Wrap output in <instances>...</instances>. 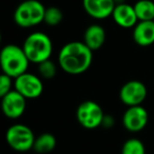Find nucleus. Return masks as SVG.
Here are the masks:
<instances>
[{
	"instance_id": "f257e3e1",
	"label": "nucleus",
	"mask_w": 154,
	"mask_h": 154,
	"mask_svg": "<svg viewBox=\"0 0 154 154\" xmlns=\"http://www.w3.org/2000/svg\"><path fill=\"white\" fill-rule=\"evenodd\" d=\"M93 61V51L84 41H71L61 48L58 54V63L63 72L79 75L89 70Z\"/></svg>"
},
{
	"instance_id": "f03ea898",
	"label": "nucleus",
	"mask_w": 154,
	"mask_h": 154,
	"mask_svg": "<svg viewBox=\"0 0 154 154\" xmlns=\"http://www.w3.org/2000/svg\"><path fill=\"white\" fill-rule=\"evenodd\" d=\"M28 56L22 47L16 45H7L2 48L0 53V66L3 74L9 75L12 78H17L23 73L28 72L30 64Z\"/></svg>"
},
{
	"instance_id": "7ed1b4c3",
	"label": "nucleus",
	"mask_w": 154,
	"mask_h": 154,
	"mask_svg": "<svg viewBox=\"0 0 154 154\" xmlns=\"http://www.w3.org/2000/svg\"><path fill=\"white\" fill-rule=\"evenodd\" d=\"M22 49L31 63L39 64L45 60L51 59L53 42L45 33L33 32L24 39Z\"/></svg>"
},
{
	"instance_id": "20e7f679",
	"label": "nucleus",
	"mask_w": 154,
	"mask_h": 154,
	"mask_svg": "<svg viewBox=\"0 0 154 154\" xmlns=\"http://www.w3.org/2000/svg\"><path fill=\"white\" fill-rule=\"evenodd\" d=\"M45 9L38 0H24L15 9L13 19L20 28H33L43 22Z\"/></svg>"
},
{
	"instance_id": "39448f33",
	"label": "nucleus",
	"mask_w": 154,
	"mask_h": 154,
	"mask_svg": "<svg viewBox=\"0 0 154 154\" xmlns=\"http://www.w3.org/2000/svg\"><path fill=\"white\" fill-rule=\"evenodd\" d=\"M35 138L36 136L32 129L23 124L12 125L5 133L7 143L13 150L18 152H26L32 150Z\"/></svg>"
},
{
	"instance_id": "423d86ee",
	"label": "nucleus",
	"mask_w": 154,
	"mask_h": 154,
	"mask_svg": "<svg viewBox=\"0 0 154 154\" xmlns=\"http://www.w3.org/2000/svg\"><path fill=\"white\" fill-rule=\"evenodd\" d=\"M106 114L96 101H82L76 110V119L82 127L88 130H93L103 125Z\"/></svg>"
},
{
	"instance_id": "0eeeda50",
	"label": "nucleus",
	"mask_w": 154,
	"mask_h": 154,
	"mask_svg": "<svg viewBox=\"0 0 154 154\" xmlns=\"http://www.w3.org/2000/svg\"><path fill=\"white\" fill-rule=\"evenodd\" d=\"M14 89L26 99H35L43 92L42 78L33 73L26 72L14 79Z\"/></svg>"
},
{
	"instance_id": "6e6552de",
	"label": "nucleus",
	"mask_w": 154,
	"mask_h": 154,
	"mask_svg": "<svg viewBox=\"0 0 154 154\" xmlns=\"http://www.w3.org/2000/svg\"><path fill=\"white\" fill-rule=\"evenodd\" d=\"M148 95L147 87L139 80H129L119 90L120 101L127 107L141 106Z\"/></svg>"
},
{
	"instance_id": "1a4fd4ad",
	"label": "nucleus",
	"mask_w": 154,
	"mask_h": 154,
	"mask_svg": "<svg viewBox=\"0 0 154 154\" xmlns=\"http://www.w3.org/2000/svg\"><path fill=\"white\" fill-rule=\"evenodd\" d=\"M149 119V114L143 106L128 107L122 118L124 128L131 133H137L146 128Z\"/></svg>"
},
{
	"instance_id": "9d476101",
	"label": "nucleus",
	"mask_w": 154,
	"mask_h": 154,
	"mask_svg": "<svg viewBox=\"0 0 154 154\" xmlns=\"http://www.w3.org/2000/svg\"><path fill=\"white\" fill-rule=\"evenodd\" d=\"M26 109V98L14 89L1 97V110L5 117L17 119L23 115Z\"/></svg>"
},
{
	"instance_id": "9b49d317",
	"label": "nucleus",
	"mask_w": 154,
	"mask_h": 154,
	"mask_svg": "<svg viewBox=\"0 0 154 154\" xmlns=\"http://www.w3.org/2000/svg\"><path fill=\"white\" fill-rule=\"evenodd\" d=\"M115 0H82V7L90 17L97 20H103L112 16Z\"/></svg>"
},
{
	"instance_id": "f8f14e48",
	"label": "nucleus",
	"mask_w": 154,
	"mask_h": 154,
	"mask_svg": "<svg viewBox=\"0 0 154 154\" xmlns=\"http://www.w3.org/2000/svg\"><path fill=\"white\" fill-rule=\"evenodd\" d=\"M111 17L114 22L122 29H133L138 22L134 7L126 2L116 3Z\"/></svg>"
},
{
	"instance_id": "ddd939ff",
	"label": "nucleus",
	"mask_w": 154,
	"mask_h": 154,
	"mask_svg": "<svg viewBox=\"0 0 154 154\" xmlns=\"http://www.w3.org/2000/svg\"><path fill=\"white\" fill-rule=\"evenodd\" d=\"M133 40L139 47H150L154 43V20L138 21L133 28Z\"/></svg>"
},
{
	"instance_id": "4468645a",
	"label": "nucleus",
	"mask_w": 154,
	"mask_h": 154,
	"mask_svg": "<svg viewBox=\"0 0 154 154\" xmlns=\"http://www.w3.org/2000/svg\"><path fill=\"white\" fill-rule=\"evenodd\" d=\"M84 42L91 51L99 50L106 42L105 29L100 24H90L84 33Z\"/></svg>"
},
{
	"instance_id": "2eb2a0df",
	"label": "nucleus",
	"mask_w": 154,
	"mask_h": 154,
	"mask_svg": "<svg viewBox=\"0 0 154 154\" xmlns=\"http://www.w3.org/2000/svg\"><path fill=\"white\" fill-rule=\"evenodd\" d=\"M56 138L51 133H42L35 138L33 150L38 154H48L56 147Z\"/></svg>"
},
{
	"instance_id": "dca6fc26",
	"label": "nucleus",
	"mask_w": 154,
	"mask_h": 154,
	"mask_svg": "<svg viewBox=\"0 0 154 154\" xmlns=\"http://www.w3.org/2000/svg\"><path fill=\"white\" fill-rule=\"evenodd\" d=\"M133 7L138 21L154 20V2L152 0H138Z\"/></svg>"
},
{
	"instance_id": "f3484780",
	"label": "nucleus",
	"mask_w": 154,
	"mask_h": 154,
	"mask_svg": "<svg viewBox=\"0 0 154 154\" xmlns=\"http://www.w3.org/2000/svg\"><path fill=\"white\" fill-rule=\"evenodd\" d=\"M122 154H146L145 145L138 138H130L122 145Z\"/></svg>"
},
{
	"instance_id": "a211bd4d",
	"label": "nucleus",
	"mask_w": 154,
	"mask_h": 154,
	"mask_svg": "<svg viewBox=\"0 0 154 154\" xmlns=\"http://www.w3.org/2000/svg\"><path fill=\"white\" fill-rule=\"evenodd\" d=\"M62 19H63V14L59 8L49 7L45 9V20H43L45 24L50 26H56L61 23Z\"/></svg>"
},
{
	"instance_id": "6ab92c4d",
	"label": "nucleus",
	"mask_w": 154,
	"mask_h": 154,
	"mask_svg": "<svg viewBox=\"0 0 154 154\" xmlns=\"http://www.w3.org/2000/svg\"><path fill=\"white\" fill-rule=\"evenodd\" d=\"M37 66H38L39 76L42 79H52L57 74V66L51 59L45 60Z\"/></svg>"
},
{
	"instance_id": "aec40b11",
	"label": "nucleus",
	"mask_w": 154,
	"mask_h": 154,
	"mask_svg": "<svg viewBox=\"0 0 154 154\" xmlns=\"http://www.w3.org/2000/svg\"><path fill=\"white\" fill-rule=\"evenodd\" d=\"M14 78L10 77L7 74H1L0 75V97L5 96L12 90H14Z\"/></svg>"
},
{
	"instance_id": "412c9836",
	"label": "nucleus",
	"mask_w": 154,
	"mask_h": 154,
	"mask_svg": "<svg viewBox=\"0 0 154 154\" xmlns=\"http://www.w3.org/2000/svg\"><path fill=\"white\" fill-rule=\"evenodd\" d=\"M114 122H115V120H114L113 116L105 115V118H103V125H101V126L106 129H110L114 126Z\"/></svg>"
},
{
	"instance_id": "4be33fe9",
	"label": "nucleus",
	"mask_w": 154,
	"mask_h": 154,
	"mask_svg": "<svg viewBox=\"0 0 154 154\" xmlns=\"http://www.w3.org/2000/svg\"><path fill=\"white\" fill-rule=\"evenodd\" d=\"M115 1H117V0H115ZM120 2H124V1H122V0H120Z\"/></svg>"
}]
</instances>
